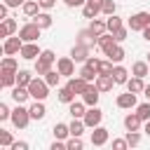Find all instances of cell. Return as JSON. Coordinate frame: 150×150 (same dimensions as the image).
I'll list each match as a JSON object with an SVG mask.
<instances>
[{
	"label": "cell",
	"instance_id": "obj_16",
	"mask_svg": "<svg viewBox=\"0 0 150 150\" xmlns=\"http://www.w3.org/2000/svg\"><path fill=\"white\" fill-rule=\"evenodd\" d=\"M94 84H96V87H98V91L103 94V91H112V84H115V80H112V75H96Z\"/></svg>",
	"mask_w": 150,
	"mask_h": 150
},
{
	"label": "cell",
	"instance_id": "obj_24",
	"mask_svg": "<svg viewBox=\"0 0 150 150\" xmlns=\"http://www.w3.org/2000/svg\"><path fill=\"white\" fill-rule=\"evenodd\" d=\"M68 112H70V117H84L87 103L84 101H73V103H68Z\"/></svg>",
	"mask_w": 150,
	"mask_h": 150
},
{
	"label": "cell",
	"instance_id": "obj_36",
	"mask_svg": "<svg viewBox=\"0 0 150 150\" xmlns=\"http://www.w3.org/2000/svg\"><path fill=\"white\" fill-rule=\"evenodd\" d=\"M0 68H7V70H19V63H16V59H14V56L5 54V59L0 61Z\"/></svg>",
	"mask_w": 150,
	"mask_h": 150
},
{
	"label": "cell",
	"instance_id": "obj_26",
	"mask_svg": "<svg viewBox=\"0 0 150 150\" xmlns=\"http://www.w3.org/2000/svg\"><path fill=\"white\" fill-rule=\"evenodd\" d=\"M33 21H35V23H38L42 30H45V28H49V26L54 23V21H52V14H49L47 9H45V12H38V14L33 16Z\"/></svg>",
	"mask_w": 150,
	"mask_h": 150
},
{
	"label": "cell",
	"instance_id": "obj_5",
	"mask_svg": "<svg viewBox=\"0 0 150 150\" xmlns=\"http://www.w3.org/2000/svg\"><path fill=\"white\" fill-rule=\"evenodd\" d=\"M129 30H143L145 26H150V12H136V14H131L129 16Z\"/></svg>",
	"mask_w": 150,
	"mask_h": 150
},
{
	"label": "cell",
	"instance_id": "obj_38",
	"mask_svg": "<svg viewBox=\"0 0 150 150\" xmlns=\"http://www.w3.org/2000/svg\"><path fill=\"white\" fill-rule=\"evenodd\" d=\"M77 75H80V77H84V80H87V82H94V80H96V75H98V73H96V70H94V68H89V66H82V68H80V73H77Z\"/></svg>",
	"mask_w": 150,
	"mask_h": 150
},
{
	"label": "cell",
	"instance_id": "obj_22",
	"mask_svg": "<svg viewBox=\"0 0 150 150\" xmlns=\"http://www.w3.org/2000/svg\"><path fill=\"white\" fill-rule=\"evenodd\" d=\"M0 82L2 87H14L16 84V70H7V68H0Z\"/></svg>",
	"mask_w": 150,
	"mask_h": 150
},
{
	"label": "cell",
	"instance_id": "obj_39",
	"mask_svg": "<svg viewBox=\"0 0 150 150\" xmlns=\"http://www.w3.org/2000/svg\"><path fill=\"white\" fill-rule=\"evenodd\" d=\"M61 77H63V75H61L59 70H49V73L45 75V80H47V84H49V87H59Z\"/></svg>",
	"mask_w": 150,
	"mask_h": 150
},
{
	"label": "cell",
	"instance_id": "obj_42",
	"mask_svg": "<svg viewBox=\"0 0 150 150\" xmlns=\"http://www.w3.org/2000/svg\"><path fill=\"white\" fill-rule=\"evenodd\" d=\"M66 145H68V150H82V148H84V143H82L80 136H70V138L66 141Z\"/></svg>",
	"mask_w": 150,
	"mask_h": 150
},
{
	"label": "cell",
	"instance_id": "obj_51",
	"mask_svg": "<svg viewBox=\"0 0 150 150\" xmlns=\"http://www.w3.org/2000/svg\"><path fill=\"white\" fill-rule=\"evenodd\" d=\"M63 2H66V7H84L87 0H63Z\"/></svg>",
	"mask_w": 150,
	"mask_h": 150
},
{
	"label": "cell",
	"instance_id": "obj_1",
	"mask_svg": "<svg viewBox=\"0 0 150 150\" xmlns=\"http://www.w3.org/2000/svg\"><path fill=\"white\" fill-rule=\"evenodd\" d=\"M56 61V54L52 49H42V54L35 59V75H47Z\"/></svg>",
	"mask_w": 150,
	"mask_h": 150
},
{
	"label": "cell",
	"instance_id": "obj_53",
	"mask_svg": "<svg viewBox=\"0 0 150 150\" xmlns=\"http://www.w3.org/2000/svg\"><path fill=\"white\" fill-rule=\"evenodd\" d=\"M5 2H7L9 7H19V5H23L26 0H5Z\"/></svg>",
	"mask_w": 150,
	"mask_h": 150
},
{
	"label": "cell",
	"instance_id": "obj_4",
	"mask_svg": "<svg viewBox=\"0 0 150 150\" xmlns=\"http://www.w3.org/2000/svg\"><path fill=\"white\" fill-rule=\"evenodd\" d=\"M9 120H12V124H14L16 129H26V127H28V122H30V110H28V108H23V105L19 103V105L12 110V117H9Z\"/></svg>",
	"mask_w": 150,
	"mask_h": 150
},
{
	"label": "cell",
	"instance_id": "obj_12",
	"mask_svg": "<svg viewBox=\"0 0 150 150\" xmlns=\"http://www.w3.org/2000/svg\"><path fill=\"white\" fill-rule=\"evenodd\" d=\"M96 45H98V47H101V52H103V54L108 56V54L112 52V47H115L117 42H115V38H112V33L108 30V33H103V35H98V40H96Z\"/></svg>",
	"mask_w": 150,
	"mask_h": 150
},
{
	"label": "cell",
	"instance_id": "obj_9",
	"mask_svg": "<svg viewBox=\"0 0 150 150\" xmlns=\"http://www.w3.org/2000/svg\"><path fill=\"white\" fill-rule=\"evenodd\" d=\"M101 9H103V0H87L82 7V14H84V19H96L101 14Z\"/></svg>",
	"mask_w": 150,
	"mask_h": 150
},
{
	"label": "cell",
	"instance_id": "obj_46",
	"mask_svg": "<svg viewBox=\"0 0 150 150\" xmlns=\"http://www.w3.org/2000/svg\"><path fill=\"white\" fill-rule=\"evenodd\" d=\"M127 143L129 145H138L141 143V131H127Z\"/></svg>",
	"mask_w": 150,
	"mask_h": 150
},
{
	"label": "cell",
	"instance_id": "obj_8",
	"mask_svg": "<svg viewBox=\"0 0 150 150\" xmlns=\"http://www.w3.org/2000/svg\"><path fill=\"white\" fill-rule=\"evenodd\" d=\"M21 47H23V40H21L19 35H9V38H5L2 52H5V54H9V56H14V54H19V52H21Z\"/></svg>",
	"mask_w": 150,
	"mask_h": 150
},
{
	"label": "cell",
	"instance_id": "obj_48",
	"mask_svg": "<svg viewBox=\"0 0 150 150\" xmlns=\"http://www.w3.org/2000/svg\"><path fill=\"white\" fill-rule=\"evenodd\" d=\"M112 148H115V150H127L129 143H127V138H115V141H112Z\"/></svg>",
	"mask_w": 150,
	"mask_h": 150
},
{
	"label": "cell",
	"instance_id": "obj_57",
	"mask_svg": "<svg viewBox=\"0 0 150 150\" xmlns=\"http://www.w3.org/2000/svg\"><path fill=\"white\" fill-rule=\"evenodd\" d=\"M148 63H150V52H148Z\"/></svg>",
	"mask_w": 150,
	"mask_h": 150
},
{
	"label": "cell",
	"instance_id": "obj_28",
	"mask_svg": "<svg viewBox=\"0 0 150 150\" xmlns=\"http://www.w3.org/2000/svg\"><path fill=\"white\" fill-rule=\"evenodd\" d=\"M28 110H30V120H42V117L47 115V108H45V103H42V101H35Z\"/></svg>",
	"mask_w": 150,
	"mask_h": 150
},
{
	"label": "cell",
	"instance_id": "obj_44",
	"mask_svg": "<svg viewBox=\"0 0 150 150\" xmlns=\"http://www.w3.org/2000/svg\"><path fill=\"white\" fill-rule=\"evenodd\" d=\"M127 35H129V28H124V26H120L117 30H112L115 42H124V40H127Z\"/></svg>",
	"mask_w": 150,
	"mask_h": 150
},
{
	"label": "cell",
	"instance_id": "obj_30",
	"mask_svg": "<svg viewBox=\"0 0 150 150\" xmlns=\"http://www.w3.org/2000/svg\"><path fill=\"white\" fill-rule=\"evenodd\" d=\"M89 30L98 38V35H103L105 30H108V23L103 21V19H91V23H89Z\"/></svg>",
	"mask_w": 150,
	"mask_h": 150
},
{
	"label": "cell",
	"instance_id": "obj_23",
	"mask_svg": "<svg viewBox=\"0 0 150 150\" xmlns=\"http://www.w3.org/2000/svg\"><path fill=\"white\" fill-rule=\"evenodd\" d=\"M96 40H98V38H96V35H94L89 28H84V30H80V33H77V42H80V45L94 47V45H96Z\"/></svg>",
	"mask_w": 150,
	"mask_h": 150
},
{
	"label": "cell",
	"instance_id": "obj_55",
	"mask_svg": "<svg viewBox=\"0 0 150 150\" xmlns=\"http://www.w3.org/2000/svg\"><path fill=\"white\" fill-rule=\"evenodd\" d=\"M143 94H145V98L150 101V84H145V89H143Z\"/></svg>",
	"mask_w": 150,
	"mask_h": 150
},
{
	"label": "cell",
	"instance_id": "obj_54",
	"mask_svg": "<svg viewBox=\"0 0 150 150\" xmlns=\"http://www.w3.org/2000/svg\"><path fill=\"white\" fill-rule=\"evenodd\" d=\"M141 33H143V38H145V40H148V42H150V26H145V28H143V30H141Z\"/></svg>",
	"mask_w": 150,
	"mask_h": 150
},
{
	"label": "cell",
	"instance_id": "obj_19",
	"mask_svg": "<svg viewBox=\"0 0 150 150\" xmlns=\"http://www.w3.org/2000/svg\"><path fill=\"white\" fill-rule=\"evenodd\" d=\"M141 117H138V112H129L127 117H124V129L127 131H141Z\"/></svg>",
	"mask_w": 150,
	"mask_h": 150
},
{
	"label": "cell",
	"instance_id": "obj_15",
	"mask_svg": "<svg viewBox=\"0 0 150 150\" xmlns=\"http://www.w3.org/2000/svg\"><path fill=\"white\" fill-rule=\"evenodd\" d=\"M89 49L91 47H87V45H80V42H75V47L70 49V56H73V61H87L89 59Z\"/></svg>",
	"mask_w": 150,
	"mask_h": 150
},
{
	"label": "cell",
	"instance_id": "obj_11",
	"mask_svg": "<svg viewBox=\"0 0 150 150\" xmlns=\"http://www.w3.org/2000/svg\"><path fill=\"white\" fill-rule=\"evenodd\" d=\"M108 138H110V134H108V129L105 127H94V131H91V145H96V148H101V145H105L108 143Z\"/></svg>",
	"mask_w": 150,
	"mask_h": 150
},
{
	"label": "cell",
	"instance_id": "obj_50",
	"mask_svg": "<svg viewBox=\"0 0 150 150\" xmlns=\"http://www.w3.org/2000/svg\"><path fill=\"white\" fill-rule=\"evenodd\" d=\"M9 150H28V143H26V141H14Z\"/></svg>",
	"mask_w": 150,
	"mask_h": 150
},
{
	"label": "cell",
	"instance_id": "obj_56",
	"mask_svg": "<svg viewBox=\"0 0 150 150\" xmlns=\"http://www.w3.org/2000/svg\"><path fill=\"white\" fill-rule=\"evenodd\" d=\"M143 131H145V134L150 136V120H145V129H143Z\"/></svg>",
	"mask_w": 150,
	"mask_h": 150
},
{
	"label": "cell",
	"instance_id": "obj_33",
	"mask_svg": "<svg viewBox=\"0 0 150 150\" xmlns=\"http://www.w3.org/2000/svg\"><path fill=\"white\" fill-rule=\"evenodd\" d=\"M124 56H127V52H124V47H122V45H120V42H117V45H115V47H112V52H110V54H108V59H110V61H112V63H120V61H122V59H124Z\"/></svg>",
	"mask_w": 150,
	"mask_h": 150
},
{
	"label": "cell",
	"instance_id": "obj_27",
	"mask_svg": "<svg viewBox=\"0 0 150 150\" xmlns=\"http://www.w3.org/2000/svg\"><path fill=\"white\" fill-rule=\"evenodd\" d=\"M127 89L129 91H134V94H143V89H145V82H143V77H129L127 80Z\"/></svg>",
	"mask_w": 150,
	"mask_h": 150
},
{
	"label": "cell",
	"instance_id": "obj_37",
	"mask_svg": "<svg viewBox=\"0 0 150 150\" xmlns=\"http://www.w3.org/2000/svg\"><path fill=\"white\" fill-rule=\"evenodd\" d=\"M112 68H115V63H112L110 59L98 61V75H112Z\"/></svg>",
	"mask_w": 150,
	"mask_h": 150
},
{
	"label": "cell",
	"instance_id": "obj_32",
	"mask_svg": "<svg viewBox=\"0 0 150 150\" xmlns=\"http://www.w3.org/2000/svg\"><path fill=\"white\" fill-rule=\"evenodd\" d=\"M52 131H54V138H61V141L70 136V127H68V124H63V122H56Z\"/></svg>",
	"mask_w": 150,
	"mask_h": 150
},
{
	"label": "cell",
	"instance_id": "obj_52",
	"mask_svg": "<svg viewBox=\"0 0 150 150\" xmlns=\"http://www.w3.org/2000/svg\"><path fill=\"white\" fill-rule=\"evenodd\" d=\"M54 5H56V0H40V7L42 9H52Z\"/></svg>",
	"mask_w": 150,
	"mask_h": 150
},
{
	"label": "cell",
	"instance_id": "obj_6",
	"mask_svg": "<svg viewBox=\"0 0 150 150\" xmlns=\"http://www.w3.org/2000/svg\"><path fill=\"white\" fill-rule=\"evenodd\" d=\"M84 124L89 127V129H94V127H98L101 124V120H103V110L98 108V105H89V110L84 112Z\"/></svg>",
	"mask_w": 150,
	"mask_h": 150
},
{
	"label": "cell",
	"instance_id": "obj_29",
	"mask_svg": "<svg viewBox=\"0 0 150 150\" xmlns=\"http://www.w3.org/2000/svg\"><path fill=\"white\" fill-rule=\"evenodd\" d=\"M21 9H23V14H26V16H30V19H33V16L40 12V0H26V2L21 5Z\"/></svg>",
	"mask_w": 150,
	"mask_h": 150
},
{
	"label": "cell",
	"instance_id": "obj_40",
	"mask_svg": "<svg viewBox=\"0 0 150 150\" xmlns=\"http://www.w3.org/2000/svg\"><path fill=\"white\" fill-rule=\"evenodd\" d=\"M105 23H108V30H110V33H112V30H117V28H120V26H122V19H120V16H117V14H110V16H108V19H105Z\"/></svg>",
	"mask_w": 150,
	"mask_h": 150
},
{
	"label": "cell",
	"instance_id": "obj_47",
	"mask_svg": "<svg viewBox=\"0 0 150 150\" xmlns=\"http://www.w3.org/2000/svg\"><path fill=\"white\" fill-rule=\"evenodd\" d=\"M9 117H12L9 105H7V103H0V122H5V120H9Z\"/></svg>",
	"mask_w": 150,
	"mask_h": 150
},
{
	"label": "cell",
	"instance_id": "obj_34",
	"mask_svg": "<svg viewBox=\"0 0 150 150\" xmlns=\"http://www.w3.org/2000/svg\"><path fill=\"white\" fill-rule=\"evenodd\" d=\"M59 101H61V103H73V101H75V91H73L68 84L61 87V89H59Z\"/></svg>",
	"mask_w": 150,
	"mask_h": 150
},
{
	"label": "cell",
	"instance_id": "obj_10",
	"mask_svg": "<svg viewBox=\"0 0 150 150\" xmlns=\"http://www.w3.org/2000/svg\"><path fill=\"white\" fill-rule=\"evenodd\" d=\"M40 54H42V49H40L35 42H23V47H21V52H19V56L26 59V61H35Z\"/></svg>",
	"mask_w": 150,
	"mask_h": 150
},
{
	"label": "cell",
	"instance_id": "obj_45",
	"mask_svg": "<svg viewBox=\"0 0 150 150\" xmlns=\"http://www.w3.org/2000/svg\"><path fill=\"white\" fill-rule=\"evenodd\" d=\"M115 9H117V5H115V0H103V14L105 16H110V14H115Z\"/></svg>",
	"mask_w": 150,
	"mask_h": 150
},
{
	"label": "cell",
	"instance_id": "obj_21",
	"mask_svg": "<svg viewBox=\"0 0 150 150\" xmlns=\"http://www.w3.org/2000/svg\"><path fill=\"white\" fill-rule=\"evenodd\" d=\"M112 80H115V84H127V80H129V70H127L124 66L115 63V68H112Z\"/></svg>",
	"mask_w": 150,
	"mask_h": 150
},
{
	"label": "cell",
	"instance_id": "obj_25",
	"mask_svg": "<svg viewBox=\"0 0 150 150\" xmlns=\"http://www.w3.org/2000/svg\"><path fill=\"white\" fill-rule=\"evenodd\" d=\"M131 75H136V77H145V75H150V63H148V61H134V66H131Z\"/></svg>",
	"mask_w": 150,
	"mask_h": 150
},
{
	"label": "cell",
	"instance_id": "obj_31",
	"mask_svg": "<svg viewBox=\"0 0 150 150\" xmlns=\"http://www.w3.org/2000/svg\"><path fill=\"white\" fill-rule=\"evenodd\" d=\"M68 127H70V136H82L87 124H84V120H82V117H73V122H70Z\"/></svg>",
	"mask_w": 150,
	"mask_h": 150
},
{
	"label": "cell",
	"instance_id": "obj_41",
	"mask_svg": "<svg viewBox=\"0 0 150 150\" xmlns=\"http://www.w3.org/2000/svg\"><path fill=\"white\" fill-rule=\"evenodd\" d=\"M12 143H14V136H12L9 131L0 129V145H2V148H12Z\"/></svg>",
	"mask_w": 150,
	"mask_h": 150
},
{
	"label": "cell",
	"instance_id": "obj_7",
	"mask_svg": "<svg viewBox=\"0 0 150 150\" xmlns=\"http://www.w3.org/2000/svg\"><path fill=\"white\" fill-rule=\"evenodd\" d=\"M56 70H59L63 77H73V75H75V61H73V56H61V59H56Z\"/></svg>",
	"mask_w": 150,
	"mask_h": 150
},
{
	"label": "cell",
	"instance_id": "obj_35",
	"mask_svg": "<svg viewBox=\"0 0 150 150\" xmlns=\"http://www.w3.org/2000/svg\"><path fill=\"white\" fill-rule=\"evenodd\" d=\"M30 80H33L30 70H16V84H21V87H28V84H30Z\"/></svg>",
	"mask_w": 150,
	"mask_h": 150
},
{
	"label": "cell",
	"instance_id": "obj_43",
	"mask_svg": "<svg viewBox=\"0 0 150 150\" xmlns=\"http://www.w3.org/2000/svg\"><path fill=\"white\" fill-rule=\"evenodd\" d=\"M136 112H138V117L145 122V120H150V101L148 103H141V105H136Z\"/></svg>",
	"mask_w": 150,
	"mask_h": 150
},
{
	"label": "cell",
	"instance_id": "obj_3",
	"mask_svg": "<svg viewBox=\"0 0 150 150\" xmlns=\"http://www.w3.org/2000/svg\"><path fill=\"white\" fill-rule=\"evenodd\" d=\"M40 33H42V28H40L35 21H28V23H23V26L19 28V38H21L23 42H38Z\"/></svg>",
	"mask_w": 150,
	"mask_h": 150
},
{
	"label": "cell",
	"instance_id": "obj_18",
	"mask_svg": "<svg viewBox=\"0 0 150 150\" xmlns=\"http://www.w3.org/2000/svg\"><path fill=\"white\" fill-rule=\"evenodd\" d=\"M16 103H26L28 101V96H30V91H28V87H21V84H14L12 87V94H9Z\"/></svg>",
	"mask_w": 150,
	"mask_h": 150
},
{
	"label": "cell",
	"instance_id": "obj_20",
	"mask_svg": "<svg viewBox=\"0 0 150 150\" xmlns=\"http://www.w3.org/2000/svg\"><path fill=\"white\" fill-rule=\"evenodd\" d=\"M14 30H16V21L12 16L2 19V23H0V38H9V35H14Z\"/></svg>",
	"mask_w": 150,
	"mask_h": 150
},
{
	"label": "cell",
	"instance_id": "obj_14",
	"mask_svg": "<svg viewBox=\"0 0 150 150\" xmlns=\"http://www.w3.org/2000/svg\"><path fill=\"white\" fill-rule=\"evenodd\" d=\"M115 103H117V108H124V110H129V108H136V94L127 89V94H120Z\"/></svg>",
	"mask_w": 150,
	"mask_h": 150
},
{
	"label": "cell",
	"instance_id": "obj_2",
	"mask_svg": "<svg viewBox=\"0 0 150 150\" xmlns=\"http://www.w3.org/2000/svg\"><path fill=\"white\" fill-rule=\"evenodd\" d=\"M28 91H30V98H35V101H45V98L49 96V84H47V80L33 77L30 84H28Z\"/></svg>",
	"mask_w": 150,
	"mask_h": 150
},
{
	"label": "cell",
	"instance_id": "obj_13",
	"mask_svg": "<svg viewBox=\"0 0 150 150\" xmlns=\"http://www.w3.org/2000/svg\"><path fill=\"white\" fill-rule=\"evenodd\" d=\"M98 96H101L98 87H96L94 82H89V87H87V89H84V94H82V101H84L87 105H96V103H98Z\"/></svg>",
	"mask_w": 150,
	"mask_h": 150
},
{
	"label": "cell",
	"instance_id": "obj_17",
	"mask_svg": "<svg viewBox=\"0 0 150 150\" xmlns=\"http://www.w3.org/2000/svg\"><path fill=\"white\" fill-rule=\"evenodd\" d=\"M68 87H70L75 94H84V89L89 87V82H87L84 77H80V75H73V77L68 80Z\"/></svg>",
	"mask_w": 150,
	"mask_h": 150
},
{
	"label": "cell",
	"instance_id": "obj_49",
	"mask_svg": "<svg viewBox=\"0 0 150 150\" xmlns=\"http://www.w3.org/2000/svg\"><path fill=\"white\" fill-rule=\"evenodd\" d=\"M98 61H101V59H96V56H89V59L84 61V66H89V68H94V70L98 73Z\"/></svg>",
	"mask_w": 150,
	"mask_h": 150
}]
</instances>
